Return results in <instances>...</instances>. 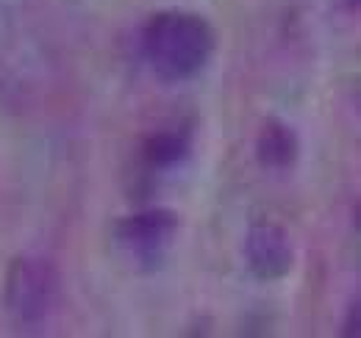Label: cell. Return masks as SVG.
Masks as SVG:
<instances>
[{
	"mask_svg": "<svg viewBox=\"0 0 361 338\" xmlns=\"http://www.w3.org/2000/svg\"><path fill=\"white\" fill-rule=\"evenodd\" d=\"M217 47L214 28L195 11H159L142 31V53L153 75L164 84L192 81L206 70Z\"/></svg>",
	"mask_w": 361,
	"mask_h": 338,
	"instance_id": "cell-1",
	"label": "cell"
},
{
	"mask_svg": "<svg viewBox=\"0 0 361 338\" xmlns=\"http://www.w3.org/2000/svg\"><path fill=\"white\" fill-rule=\"evenodd\" d=\"M59 296V272L45 258H14L6 280V305L11 316L37 330L47 322Z\"/></svg>",
	"mask_w": 361,
	"mask_h": 338,
	"instance_id": "cell-2",
	"label": "cell"
},
{
	"mask_svg": "<svg viewBox=\"0 0 361 338\" xmlns=\"http://www.w3.org/2000/svg\"><path fill=\"white\" fill-rule=\"evenodd\" d=\"M176 230H178L176 213L164 208H150V211H139L120 219L114 225V242L134 258L139 269L153 272L161 266Z\"/></svg>",
	"mask_w": 361,
	"mask_h": 338,
	"instance_id": "cell-3",
	"label": "cell"
},
{
	"mask_svg": "<svg viewBox=\"0 0 361 338\" xmlns=\"http://www.w3.org/2000/svg\"><path fill=\"white\" fill-rule=\"evenodd\" d=\"M245 266L259 283L283 280L295 266L289 233L275 222H256L245 236Z\"/></svg>",
	"mask_w": 361,
	"mask_h": 338,
	"instance_id": "cell-4",
	"label": "cell"
},
{
	"mask_svg": "<svg viewBox=\"0 0 361 338\" xmlns=\"http://www.w3.org/2000/svg\"><path fill=\"white\" fill-rule=\"evenodd\" d=\"M300 156V139L283 120H267L259 139H256V158L267 169H289L295 167Z\"/></svg>",
	"mask_w": 361,
	"mask_h": 338,
	"instance_id": "cell-5",
	"label": "cell"
},
{
	"mask_svg": "<svg viewBox=\"0 0 361 338\" xmlns=\"http://www.w3.org/2000/svg\"><path fill=\"white\" fill-rule=\"evenodd\" d=\"M189 156V136L183 130H161L145 142V161L153 169H176Z\"/></svg>",
	"mask_w": 361,
	"mask_h": 338,
	"instance_id": "cell-6",
	"label": "cell"
},
{
	"mask_svg": "<svg viewBox=\"0 0 361 338\" xmlns=\"http://www.w3.org/2000/svg\"><path fill=\"white\" fill-rule=\"evenodd\" d=\"M361 305H359V296L350 302V308H348V316H345V327H342V336L348 338H359V327H361Z\"/></svg>",
	"mask_w": 361,
	"mask_h": 338,
	"instance_id": "cell-7",
	"label": "cell"
},
{
	"mask_svg": "<svg viewBox=\"0 0 361 338\" xmlns=\"http://www.w3.org/2000/svg\"><path fill=\"white\" fill-rule=\"evenodd\" d=\"M350 3H353V8H356V6H359V0H350Z\"/></svg>",
	"mask_w": 361,
	"mask_h": 338,
	"instance_id": "cell-8",
	"label": "cell"
}]
</instances>
